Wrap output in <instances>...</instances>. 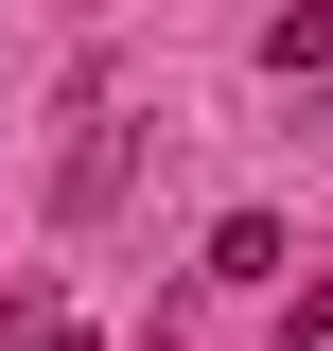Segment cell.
Returning <instances> with one entry per match:
<instances>
[{
	"instance_id": "2",
	"label": "cell",
	"mask_w": 333,
	"mask_h": 351,
	"mask_svg": "<svg viewBox=\"0 0 333 351\" xmlns=\"http://www.w3.org/2000/svg\"><path fill=\"white\" fill-rule=\"evenodd\" d=\"M263 71H281V88L333 71V0H281V18H263Z\"/></svg>"
},
{
	"instance_id": "3",
	"label": "cell",
	"mask_w": 333,
	"mask_h": 351,
	"mask_svg": "<svg viewBox=\"0 0 333 351\" xmlns=\"http://www.w3.org/2000/svg\"><path fill=\"white\" fill-rule=\"evenodd\" d=\"M210 281H281V211H228L210 228Z\"/></svg>"
},
{
	"instance_id": "1",
	"label": "cell",
	"mask_w": 333,
	"mask_h": 351,
	"mask_svg": "<svg viewBox=\"0 0 333 351\" xmlns=\"http://www.w3.org/2000/svg\"><path fill=\"white\" fill-rule=\"evenodd\" d=\"M123 176H140V123L88 88V106H71V158H53V228H106V211H123Z\"/></svg>"
}]
</instances>
